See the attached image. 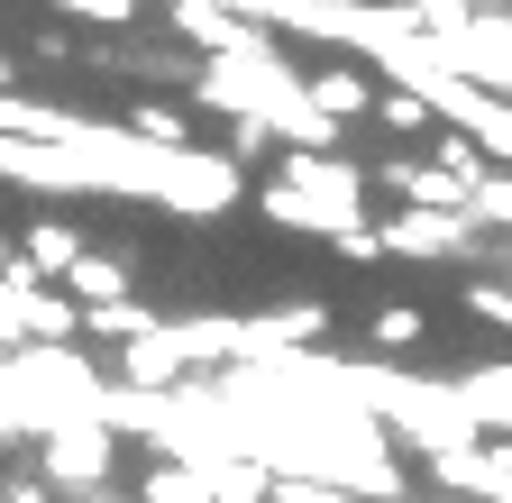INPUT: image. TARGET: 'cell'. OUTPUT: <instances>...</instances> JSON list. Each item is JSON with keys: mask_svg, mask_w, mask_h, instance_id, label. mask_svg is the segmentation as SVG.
<instances>
[{"mask_svg": "<svg viewBox=\"0 0 512 503\" xmlns=\"http://www.w3.org/2000/svg\"><path fill=\"white\" fill-rule=\"evenodd\" d=\"M302 92H311V110H339V119H357V110H384V101H375V92H366L357 74H339V65H320V74H311Z\"/></svg>", "mask_w": 512, "mask_h": 503, "instance_id": "1", "label": "cell"}, {"mask_svg": "<svg viewBox=\"0 0 512 503\" xmlns=\"http://www.w3.org/2000/svg\"><path fill=\"white\" fill-rule=\"evenodd\" d=\"M128 129H138L147 147H174V138H183V110H165V101H138V110H128Z\"/></svg>", "mask_w": 512, "mask_h": 503, "instance_id": "2", "label": "cell"}, {"mask_svg": "<svg viewBox=\"0 0 512 503\" xmlns=\"http://www.w3.org/2000/svg\"><path fill=\"white\" fill-rule=\"evenodd\" d=\"M375 119H384V129H430V101H421V92H384Z\"/></svg>", "mask_w": 512, "mask_h": 503, "instance_id": "3", "label": "cell"}, {"mask_svg": "<svg viewBox=\"0 0 512 503\" xmlns=\"http://www.w3.org/2000/svg\"><path fill=\"white\" fill-rule=\"evenodd\" d=\"M28 257H37V266H64V257H74V238H64V229H37V238H28Z\"/></svg>", "mask_w": 512, "mask_h": 503, "instance_id": "4", "label": "cell"}, {"mask_svg": "<svg viewBox=\"0 0 512 503\" xmlns=\"http://www.w3.org/2000/svg\"><path fill=\"white\" fill-rule=\"evenodd\" d=\"M74 275H83V293H119V266H110V257H83Z\"/></svg>", "mask_w": 512, "mask_h": 503, "instance_id": "5", "label": "cell"}, {"mask_svg": "<svg viewBox=\"0 0 512 503\" xmlns=\"http://www.w3.org/2000/svg\"><path fill=\"white\" fill-rule=\"evenodd\" d=\"M64 10H83V19H110V28H119V19H128V0H64Z\"/></svg>", "mask_w": 512, "mask_h": 503, "instance_id": "6", "label": "cell"}]
</instances>
